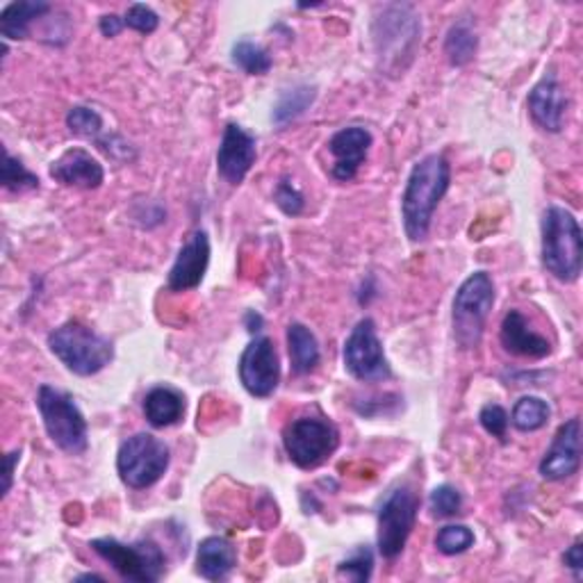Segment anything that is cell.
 Here are the masks:
<instances>
[{
  "mask_svg": "<svg viewBox=\"0 0 583 583\" xmlns=\"http://www.w3.org/2000/svg\"><path fill=\"white\" fill-rule=\"evenodd\" d=\"M449 181L451 166L445 156L431 153L412 166L401 197L404 228L412 241L426 239L431 219L449 189Z\"/></svg>",
  "mask_w": 583,
  "mask_h": 583,
  "instance_id": "cell-1",
  "label": "cell"
},
{
  "mask_svg": "<svg viewBox=\"0 0 583 583\" xmlns=\"http://www.w3.org/2000/svg\"><path fill=\"white\" fill-rule=\"evenodd\" d=\"M543 264L561 283H574L581 274V226L576 216L561 206H549L543 214Z\"/></svg>",
  "mask_w": 583,
  "mask_h": 583,
  "instance_id": "cell-2",
  "label": "cell"
},
{
  "mask_svg": "<svg viewBox=\"0 0 583 583\" xmlns=\"http://www.w3.org/2000/svg\"><path fill=\"white\" fill-rule=\"evenodd\" d=\"M48 349L78 376L103 372L114 358V347L108 337L91 331L80 322H66L48 335Z\"/></svg>",
  "mask_w": 583,
  "mask_h": 583,
  "instance_id": "cell-3",
  "label": "cell"
},
{
  "mask_svg": "<svg viewBox=\"0 0 583 583\" xmlns=\"http://www.w3.org/2000/svg\"><path fill=\"white\" fill-rule=\"evenodd\" d=\"M495 306V285L485 272H476L458 287L451 306V326L456 345L470 351L481 345L485 322Z\"/></svg>",
  "mask_w": 583,
  "mask_h": 583,
  "instance_id": "cell-4",
  "label": "cell"
},
{
  "mask_svg": "<svg viewBox=\"0 0 583 583\" xmlns=\"http://www.w3.org/2000/svg\"><path fill=\"white\" fill-rule=\"evenodd\" d=\"M37 408L44 429L53 445L71 456H80L89 447L87 420L66 393L55 390L51 385H41L37 393Z\"/></svg>",
  "mask_w": 583,
  "mask_h": 583,
  "instance_id": "cell-5",
  "label": "cell"
},
{
  "mask_svg": "<svg viewBox=\"0 0 583 583\" xmlns=\"http://www.w3.org/2000/svg\"><path fill=\"white\" fill-rule=\"evenodd\" d=\"M169 447L151 433H135L116 454V472L128 488L144 491L156 485L169 470Z\"/></svg>",
  "mask_w": 583,
  "mask_h": 583,
  "instance_id": "cell-6",
  "label": "cell"
},
{
  "mask_svg": "<svg viewBox=\"0 0 583 583\" xmlns=\"http://www.w3.org/2000/svg\"><path fill=\"white\" fill-rule=\"evenodd\" d=\"M89 547L99 554L106 563H110L114 572H119L128 581L153 583L166 572V556L153 541L126 545L114 538H99L91 541Z\"/></svg>",
  "mask_w": 583,
  "mask_h": 583,
  "instance_id": "cell-7",
  "label": "cell"
},
{
  "mask_svg": "<svg viewBox=\"0 0 583 583\" xmlns=\"http://www.w3.org/2000/svg\"><path fill=\"white\" fill-rule=\"evenodd\" d=\"M337 443V429L324 418H299L283 429V447L292 463L301 470H314L326 463Z\"/></svg>",
  "mask_w": 583,
  "mask_h": 583,
  "instance_id": "cell-8",
  "label": "cell"
},
{
  "mask_svg": "<svg viewBox=\"0 0 583 583\" xmlns=\"http://www.w3.org/2000/svg\"><path fill=\"white\" fill-rule=\"evenodd\" d=\"M418 510H420V497L418 493L408 488V485H399L390 495H387L379 508V536L376 545L383 558H397L412 529L418 522Z\"/></svg>",
  "mask_w": 583,
  "mask_h": 583,
  "instance_id": "cell-9",
  "label": "cell"
},
{
  "mask_svg": "<svg viewBox=\"0 0 583 583\" xmlns=\"http://www.w3.org/2000/svg\"><path fill=\"white\" fill-rule=\"evenodd\" d=\"M374 41L385 66L399 69L404 58H412L420 41V21L408 5H387L374 23ZM404 71V64H401Z\"/></svg>",
  "mask_w": 583,
  "mask_h": 583,
  "instance_id": "cell-10",
  "label": "cell"
},
{
  "mask_svg": "<svg viewBox=\"0 0 583 583\" xmlns=\"http://www.w3.org/2000/svg\"><path fill=\"white\" fill-rule=\"evenodd\" d=\"M345 368L362 383H379L390 379V364H387L381 339L376 335V324L364 318L356 324L345 343Z\"/></svg>",
  "mask_w": 583,
  "mask_h": 583,
  "instance_id": "cell-11",
  "label": "cell"
},
{
  "mask_svg": "<svg viewBox=\"0 0 583 583\" xmlns=\"http://www.w3.org/2000/svg\"><path fill=\"white\" fill-rule=\"evenodd\" d=\"M239 381L258 399L272 397L281 383V362L270 337H256L239 358Z\"/></svg>",
  "mask_w": 583,
  "mask_h": 583,
  "instance_id": "cell-12",
  "label": "cell"
},
{
  "mask_svg": "<svg viewBox=\"0 0 583 583\" xmlns=\"http://www.w3.org/2000/svg\"><path fill=\"white\" fill-rule=\"evenodd\" d=\"M256 137L237 124H228L216 151V172L226 183L239 185L256 164Z\"/></svg>",
  "mask_w": 583,
  "mask_h": 583,
  "instance_id": "cell-13",
  "label": "cell"
},
{
  "mask_svg": "<svg viewBox=\"0 0 583 583\" xmlns=\"http://www.w3.org/2000/svg\"><path fill=\"white\" fill-rule=\"evenodd\" d=\"M581 466V420L572 418L556 431L554 441L541 460V474L547 481H563Z\"/></svg>",
  "mask_w": 583,
  "mask_h": 583,
  "instance_id": "cell-14",
  "label": "cell"
},
{
  "mask_svg": "<svg viewBox=\"0 0 583 583\" xmlns=\"http://www.w3.org/2000/svg\"><path fill=\"white\" fill-rule=\"evenodd\" d=\"M210 264V239L206 231H194L185 245L181 247L176 262L169 272V289L172 292H189L203 283V276Z\"/></svg>",
  "mask_w": 583,
  "mask_h": 583,
  "instance_id": "cell-15",
  "label": "cell"
},
{
  "mask_svg": "<svg viewBox=\"0 0 583 583\" xmlns=\"http://www.w3.org/2000/svg\"><path fill=\"white\" fill-rule=\"evenodd\" d=\"M372 146V133L364 131L360 126L343 128L337 131L331 141H328V151L335 158L331 176L339 183H349L356 178L360 164L364 162L370 153Z\"/></svg>",
  "mask_w": 583,
  "mask_h": 583,
  "instance_id": "cell-16",
  "label": "cell"
},
{
  "mask_svg": "<svg viewBox=\"0 0 583 583\" xmlns=\"http://www.w3.org/2000/svg\"><path fill=\"white\" fill-rule=\"evenodd\" d=\"M51 178L64 187L96 189L106 181L103 164L85 149H69L51 164Z\"/></svg>",
  "mask_w": 583,
  "mask_h": 583,
  "instance_id": "cell-17",
  "label": "cell"
},
{
  "mask_svg": "<svg viewBox=\"0 0 583 583\" xmlns=\"http://www.w3.org/2000/svg\"><path fill=\"white\" fill-rule=\"evenodd\" d=\"M529 112L547 133H561L568 112V96L554 76L543 78L529 94Z\"/></svg>",
  "mask_w": 583,
  "mask_h": 583,
  "instance_id": "cell-18",
  "label": "cell"
},
{
  "mask_svg": "<svg viewBox=\"0 0 583 583\" xmlns=\"http://www.w3.org/2000/svg\"><path fill=\"white\" fill-rule=\"evenodd\" d=\"M499 339H501V347L508 353L520 356V358L538 360L551 353L549 339L533 331L529 326V320L520 310L506 312V318L501 322V331H499Z\"/></svg>",
  "mask_w": 583,
  "mask_h": 583,
  "instance_id": "cell-19",
  "label": "cell"
},
{
  "mask_svg": "<svg viewBox=\"0 0 583 583\" xmlns=\"http://www.w3.org/2000/svg\"><path fill=\"white\" fill-rule=\"evenodd\" d=\"M237 566V549L231 541L210 536L199 545L197 572L208 581L226 579Z\"/></svg>",
  "mask_w": 583,
  "mask_h": 583,
  "instance_id": "cell-20",
  "label": "cell"
},
{
  "mask_svg": "<svg viewBox=\"0 0 583 583\" xmlns=\"http://www.w3.org/2000/svg\"><path fill=\"white\" fill-rule=\"evenodd\" d=\"M144 415L156 429L174 426L185 415V397L169 385L153 387V390L144 397Z\"/></svg>",
  "mask_w": 583,
  "mask_h": 583,
  "instance_id": "cell-21",
  "label": "cell"
},
{
  "mask_svg": "<svg viewBox=\"0 0 583 583\" xmlns=\"http://www.w3.org/2000/svg\"><path fill=\"white\" fill-rule=\"evenodd\" d=\"M53 8L44 0H21L12 3L0 14V35L5 39H28L33 33V23Z\"/></svg>",
  "mask_w": 583,
  "mask_h": 583,
  "instance_id": "cell-22",
  "label": "cell"
},
{
  "mask_svg": "<svg viewBox=\"0 0 583 583\" xmlns=\"http://www.w3.org/2000/svg\"><path fill=\"white\" fill-rule=\"evenodd\" d=\"M287 349H289V360H292V372H295L297 376H303V374H310L314 372V368L320 364V345H318V337H314V333L295 322L287 326Z\"/></svg>",
  "mask_w": 583,
  "mask_h": 583,
  "instance_id": "cell-23",
  "label": "cell"
},
{
  "mask_svg": "<svg viewBox=\"0 0 583 583\" xmlns=\"http://www.w3.org/2000/svg\"><path fill=\"white\" fill-rule=\"evenodd\" d=\"M476 46H479V37L474 33V28L470 26L468 21H460V23H456V26H451V30L447 33L445 55H447L449 64L463 66L474 58Z\"/></svg>",
  "mask_w": 583,
  "mask_h": 583,
  "instance_id": "cell-24",
  "label": "cell"
},
{
  "mask_svg": "<svg viewBox=\"0 0 583 583\" xmlns=\"http://www.w3.org/2000/svg\"><path fill=\"white\" fill-rule=\"evenodd\" d=\"M314 96H318V91H314V87H310V85H297V87L283 91L276 108H274V114H272L274 124L285 126V124H289V121H295L297 116H301L312 106Z\"/></svg>",
  "mask_w": 583,
  "mask_h": 583,
  "instance_id": "cell-25",
  "label": "cell"
},
{
  "mask_svg": "<svg viewBox=\"0 0 583 583\" xmlns=\"http://www.w3.org/2000/svg\"><path fill=\"white\" fill-rule=\"evenodd\" d=\"M551 415L549 404L541 397H522L513 406V415H510V422L518 431L531 433V431H541Z\"/></svg>",
  "mask_w": 583,
  "mask_h": 583,
  "instance_id": "cell-26",
  "label": "cell"
},
{
  "mask_svg": "<svg viewBox=\"0 0 583 583\" xmlns=\"http://www.w3.org/2000/svg\"><path fill=\"white\" fill-rule=\"evenodd\" d=\"M233 62L249 73V76H264V73H270L274 60L272 55L264 51L262 46L249 41V39H241L233 46Z\"/></svg>",
  "mask_w": 583,
  "mask_h": 583,
  "instance_id": "cell-27",
  "label": "cell"
},
{
  "mask_svg": "<svg viewBox=\"0 0 583 583\" xmlns=\"http://www.w3.org/2000/svg\"><path fill=\"white\" fill-rule=\"evenodd\" d=\"M472 545H474V531L466 524H447L437 531V536H435V547L445 556L463 554Z\"/></svg>",
  "mask_w": 583,
  "mask_h": 583,
  "instance_id": "cell-28",
  "label": "cell"
},
{
  "mask_svg": "<svg viewBox=\"0 0 583 583\" xmlns=\"http://www.w3.org/2000/svg\"><path fill=\"white\" fill-rule=\"evenodd\" d=\"M66 126L73 135L78 137H87V139H99L101 131H103V119L101 114L91 110V108H71L66 114Z\"/></svg>",
  "mask_w": 583,
  "mask_h": 583,
  "instance_id": "cell-29",
  "label": "cell"
},
{
  "mask_svg": "<svg viewBox=\"0 0 583 583\" xmlns=\"http://www.w3.org/2000/svg\"><path fill=\"white\" fill-rule=\"evenodd\" d=\"M3 187L10 191H28V189H37L39 187V178L28 172L26 166H23L16 158H12L5 151V164H3Z\"/></svg>",
  "mask_w": 583,
  "mask_h": 583,
  "instance_id": "cell-30",
  "label": "cell"
},
{
  "mask_svg": "<svg viewBox=\"0 0 583 583\" xmlns=\"http://www.w3.org/2000/svg\"><path fill=\"white\" fill-rule=\"evenodd\" d=\"M429 506L435 518H451L463 506V497H460L454 485H437L429 497Z\"/></svg>",
  "mask_w": 583,
  "mask_h": 583,
  "instance_id": "cell-31",
  "label": "cell"
},
{
  "mask_svg": "<svg viewBox=\"0 0 583 583\" xmlns=\"http://www.w3.org/2000/svg\"><path fill=\"white\" fill-rule=\"evenodd\" d=\"M372 568H374V556L368 547H362L351 558H347V561L337 566V574L351 581H370Z\"/></svg>",
  "mask_w": 583,
  "mask_h": 583,
  "instance_id": "cell-32",
  "label": "cell"
},
{
  "mask_svg": "<svg viewBox=\"0 0 583 583\" xmlns=\"http://www.w3.org/2000/svg\"><path fill=\"white\" fill-rule=\"evenodd\" d=\"M124 26L141 33V35H151L158 30L160 26V18L158 14L144 3H135L126 10V16H124Z\"/></svg>",
  "mask_w": 583,
  "mask_h": 583,
  "instance_id": "cell-33",
  "label": "cell"
},
{
  "mask_svg": "<svg viewBox=\"0 0 583 583\" xmlns=\"http://www.w3.org/2000/svg\"><path fill=\"white\" fill-rule=\"evenodd\" d=\"M274 201L276 206L289 214V216H297L301 214L303 210V194L295 187V183H292L289 178H283L278 185H276V191H274Z\"/></svg>",
  "mask_w": 583,
  "mask_h": 583,
  "instance_id": "cell-34",
  "label": "cell"
},
{
  "mask_svg": "<svg viewBox=\"0 0 583 583\" xmlns=\"http://www.w3.org/2000/svg\"><path fill=\"white\" fill-rule=\"evenodd\" d=\"M479 422L485 429V433H491L493 437H499V441H506L508 412L499 404L483 406L481 412H479Z\"/></svg>",
  "mask_w": 583,
  "mask_h": 583,
  "instance_id": "cell-35",
  "label": "cell"
},
{
  "mask_svg": "<svg viewBox=\"0 0 583 583\" xmlns=\"http://www.w3.org/2000/svg\"><path fill=\"white\" fill-rule=\"evenodd\" d=\"M563 563L574 572L576 579L583 576V547H581V541H576V543L563 554Z\"/></svg>",
  "mask_w": 583,
  "mask_h": 583,
  "instance_id": "cell-36",
  "label": "cell"
},
{
  "mask_svg": "<svg viewBox=\"0 0 583 583\" xmlns=\"http://www.w3.org/2000/svg\"><path fill=\"white\" fill-rule=\"evenodd\" d=\"M99 28L106 37H116L126 26H124V18H119L116 14H106L99 23Z\"/></svg>",
  "mask_w": 583,
  "mask_h": 583,
  "instance_id": "cell-37",
  "label": "cell"
},
{
  "mask_svg": "<svg viewBox=\"0 0 583 583\" xmlns=\"http://www.w3.org/2000/svg\"><path fill=\"white\" fill-rule=\"evenodd\" d=\"M18 458H21V451H10V454L5 456V485H3V495H8L10 488H12L14 463H18Z\"/></svg>",
  "mask_w": 583,
  "mask_h": 583,
  "instance_id": "cell-38",
  "label": "cell"
},
{
  "mask_svg": "<svg viewBox=\"0 0 583 583\" xmlns=\"http://www.w3.org/2000/svg\"><path fill=\"white\" fill-rule=\"evenodd\" d=\"M247 326L251 333H258L262 328V318L256 312H247Z\"/></svg>",
  "mask_w": 583,
  "mask_h": 583,
  "instance_id": "cell-39",
  "label": "cell"
}]
</instances>
